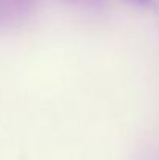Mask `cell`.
Returning <instances> with one entry per match:
<instances>
[{
	"mask_svg": "<svg viewBox=\"0 0 159 160\" xmlns=\"http://www.w3.org/2000/svg\"><path fill=\"white\" fill-rule=\"evenodd\" d=\"M69 2H73V3H94L97 0H69Z\"/></svg>",
	"mask_w": 159,
	"mask_h": 160,
	"instance_id": "obj_3",
	"label": "cell"
},
{
	"mask_svg": "<svg viewBox=\"0 0 159 160\" xmlns=\"http://www.w3.org/2000/svg\"><path fill=\"white\" fill-rule=\"evenodd\" d=\"M128 2H131L134 5H139V6H148V5L153 3V0H128Z\"/></svg>",
	"mask_w": 159,
	"mask_h": 160,
	"instance_id": "obj_2",
	"label": "cell"
},
{
	"mask_svg": "<svg viewBox=\"0 0 159 160\" xmlns=\"http://www.w3.org/2000/svg\"><path fill=\"white\" fill-rule=\"evenodd\" d=\"M36 0H0V23H14L25 19Z\"/></svg>",
	"mask_w": 159,
	"mask_h": 160,
	"instance_id": "obj_1",
	"label": "cell"
}]
</instances>
